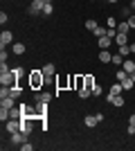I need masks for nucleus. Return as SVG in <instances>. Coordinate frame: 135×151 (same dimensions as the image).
Masks as SVG:
<instances>
[{
  "label": "nucleus",
  "instance_id": "obj_41",
  "mask_svg": "<svg viewBox=\"0 0 135 151\" xmlns=\"http://www.w3.org/2000/svg\"><path fill=\"white\" fill-rule=\"evenodd\" d=\"M131 79H133V81H135V72H131Z\"/></svg>",
  "mask_w": 135,
  "mask_h": 151
},
{
  "label": "nucleus",
  "instance_id": "obj_31",
  "mask_svg": "<svg viewBox=\"0 0 135 151\" xmlns=\"http://www.w3.org/2000/svg\"><path fill=\"white\" fill-rule=\"evenodd\" d=\"M5 97H9V88L2 86V88H0V99H5Z\"/></svg>",
  "mask_w": 135,
  "mask_h": 151
},
{
  "label": "nucleus",
  "instance_id": "obj_12",
  "mask_svg": "<svg viewBox=\"0 0 135 151\" xmlns=\"http://www.w3.org/2000/svg\"><path fill=\"white\" fill-rule=\"evenodd\" d=\"M122 68H124V70H126V72L131 75V72H135V61H133V59H124Z\"/></svg>",
  "mask_w": 135,
  "mask_h": 151
},
{
  "label": "nucleus",
  "instance_id": "obj_4",
  "mask_svg": "<svg viewBox=\"0 0 135 151\" xmlns=\"http://www.w3.org/2000/svg\"><path fill=\"white\" fill-rule=\"evenodd\" d=\"M11 43H14V34L9 29H5L0 34V47H7V45H11Z\"/></svg>",
  "mask_w": 135,
  "mask_h": 151
},
{
  "label": "nucleus",
  "instance_id": "obj_9",
  "mask_svg": "<svg viewBox=\"0 0 135 151\" xmlns=\"http://www.w3.org/2000/svg\"><path fill=\"white\" fill-rule=\"evenodd\" d=\"M84 124L88 126V129H95V126L99 124V122H97V115H86V117H84Z\"/></svg>",
  "mask_w": 135,
  "mask_h": 151
},
{
  "label": "nucleus",
  "instance_id": "obj_32",
  "mask_svg": "<svg viewBox=\"0 0 135 151\" xmlns=\"http://www.w3.org/2000/svg\"><path fill=\"white\" fill-rule=\"evenodd\" d=\"M92 95H95V97H99V95H101V86H99V83H95V86H92Z\"/></svg>",
  "mask_w": 135,
  "mask_h": 151
},
{
  "label": "nucleus",
  "instance_id": "obj_36",
  "mask_svg": "<svg viewBox=\"0 0 135 151\" xmlns=\"http://www.w3.org/2000/svg\"><path fill=\"white\" fill-rule=\"evenodd\" d=\"M11 70H14V75H16V77L23 75V68H11Z\"/></svg>",
  "mask_w": 135,
  "mask_h": 151
},
{
  "label": "nucleus",
  "instance_id": "obj_28",
  "mask_svg": "<svg viewBox=\"0 0 135 151\" xmlns=\"http://www.w3.org/2000/svg\"><path fill=\"white\" fill-rule=\"evenodd\" d=\"M110 63H115V65H122V63H124V57L119 54V52H117V54H113V61H110Z\"/></svg>",
  "mask_w": 135,
  "mask_h": 151
},
{
  "label": "nucleus",
  "instance_id": "obj_37",
  "mask_svg": "<svg viewBox=\"0 0 135 151\" xmlns=\"http://www.w3.org/2000/svg\"><path fill=\"white\" fill-rule=\"evenodd\" d=\"M126 131H129V135H135V126L129 124V129H126Z\"/></svg>",
  "mask_w": 135,
  "mask_h": 151
},
{
  "label": "nucleus",
  "instance_id": "obj_20",
  "mask_svg": "<svg viewBox=\"0 0 135 151\" xmlns=\"http://www.w3.org/2000/svg\"><path fill=\"white\" fill-rule=\"evenodd\" d=\"M20 93H23V88H20V86H11V88H9V97H14V99H18Z\"/></svg>",
  "mask_w": 135,
  "mask_h": 151
},
{
  "label": "nucleus",
  "instance_id": "obj_16",
  "mask_svg": "<svg viewBox=\"0 0 135 151\" xmlns=\"http://www.w3.org/2000/svg\"><path fill=\"white\" fill-rule=\"evenodd\" d=\"M9 120H23V111L20 108H11L9 111Z\"/></svg>",
  "mask_w": 135,
  "mask_h": 151
},
{
  "label": "nucleus",
  "instance_id": "obj_7",
  "mask_svg": "<svg viewBox=\"0 0 135 151\" xmlns=\"http://www.w3.org/2000/svg\"><path fill=\"white\" fill-rule=\"evenodd\" d=\"M43 72H45V77H47V81H50V79H54V72H56L54 63H45V65H43Z\"/></svg>",
  "mask_w": 135,
  "mask_h": 151
},
{
  "label": "nucleus",
  "instance_id": "obj_15",
  "mask_svg": "<svg viewBox=\"0 0 135 151\" xmlns=\"http://www.w3.org/2000/svg\"><path fill=\"white\" fill-rule=\"evenodd\" d=\"M34 99H36V101H47V104H50L52 95L50 93H36V95H34Z\"/></svg>",
  "mask_w": 135,
  "mask_h": 151
},
{
  "label": "nucleus",
  "instance_id": "obj_29",
  "mask_svg": "<svg viewBox=\"0 0 135 151\" xmlns=\"http://www.w3.org/2000/svg\"><path fill=\"white\" fill-rule=\"evenodd\" d=\"M106 34H108V29H104V27H97V29H95V36H97V38L106 36Z\"/></svg>",
  "mask_w": 135,
  "mask_h": 151
},
{
  "label": "nucleus",
  "instance_id": "obj_35",
  "mask_svg": "<svg viewBox=\"0 0 135 151\" xmlns=\"http://www.w3.org/2000/svg\"><path fill=\"white\" fill-rule=\"evenodd\" d=\"M129 25H131V29H135V14H133V16L129 18Z\"/></svg>",
  "mask_w": 135,
  "mask_h": 151
},
{
  "label": "nucleus",
  "instance_id": "obj_26",
  "mask_svg": "<svg viewBox=\"0 0 135 151\" xmlns=\"http://www.w3.org/2000/svg\"><path fill=\"white\" fill-rule=\"evenodd\" d=\"M97 27H99V25H97V20H92V18H88V20H86V29H90V32H95Z\"/></svg>",
  "mask_w": 135,
  "mask_h": 151
},
{
  "label": "nucleus",
  "instance_id": "obj_14",
  "mask_svg": "<svg viewBox=\"0 0 135 151\" xmlns=\"http://www.w3.org/2000/svg\"><path fill=\"white\" fill-rule=\"evenodd\" d=\"M119 83H122L124 90H135V81L131 79V77H126V79H124V81H119Z\"/></svg>",
  "mask_w": 135,
  "mask_h": 151
},
{
  "label": "nucleus",
  "instance_id": "obj_34",
  "mask_svg": "<svg viewBox=\"0 0 135 151\" xmlns=\"http://www.w3.org/2000/svg\"><path fill=\"white\" fill-rule=\"evenodd\" d=\"M7 20H9V16H7V14H5V12H2V14H0V25H5Z\"/></svg>",
  "mask_w": 135,
  "mask_h": 151
},
{
  "label": "nucleus",
  "instance_id": "obj_43",
  "mask_svg": "<svg viewBox=\"0 0 135 151\" xmlns=\"http://www.w3.org/2000/svg\"><path fill=\"white\" fill-rule=\"evenodd\" d=\"M133 14H135V9H133Z\"/></svg>",
  "mask_w": 135,
  "mask_h": 151
},
{
  "label": "nucleus",
  "instance_id": "obj_39",
  "mask_svg": "<svg viewBox=\"0 0 135 151\" xmlns=\"http://www.w3.org/2000/svg\"><path fill=\"white\" fill-rule=\"evenodd\" d=\"M131 52H133V54H135V43H131Z\"/></svg>",
  "mask_w": 135,
  "mask_h": 151
},
{
  "label": "nucleus",
  "instance_id": "obj_10",
  "mask_svg": "<svg viewBox=\"0 0 135 151\" xmlns=\"http://www.w3.org/2000/svg\"><path fill=\"white\" fill-rule=\"evenodd\" d=\"M25 50H27L25 43H14L11 45V54H18V57H20V54H25Z\"/></svg>",
  "mask_w": 135,
  "mask_h": 151
},
{
  "label": "nucleus",
  "instance_id": "obj_18",
  "mask_svg": "<svg viewBox=\"0 0 135 151\" xmlns=\"http://www.w3.org/2000/svg\"><path fill=\"white\" fill-rule=\"evenodd\" d=\"M110 104H113L115 108H122L124 106V97H122V95H115V97L110 99Z\"/></svg>",
  "mask_w": 135,
  "mask_h": 151
},
{
  "label": "nucleus",
  "instance_id": "obj_23",
  "mask_svg": "<svg viewBox=\"0 0 135 151\" xmlns=\"http://www.w3.org/2000/svg\"><path fill=\"white\" fill-rule=\"evenodd\" d=\"M129 29H131L129 20H124V23H119V25H117V32H122V34H129Z\"/></svg>",
  "mask_w": 135,
  "mask_h": 151
},
{
  "label": "nucleus",
  "instance_id": "obj_25",
  "mask_svg": "<svg viewBox=\"0 0 135 151\" xmlns=\"http://www.w3.org/2000/svg\"><path fill=\"white\" fill-rule=\"evenodd\" d=\"M9 111H11V108L0 106V120H2V122H7V120H9Z\"/></svg>",
  "mask_w": 135,
  "mask_h": 151
},
{
  "label": "nucleus",
  "instance_id": "obj_30",
  "mask_svg": "<svg viewBox=\"0 0 135 151\" xmlns=\"http://www.w3.org/2000/svg\"><path fill=\"white\" fill-rule=\"evenodd\" d=\"M7 59H9V52L2 47V50H0V63H7Z\"/></svg>",
  "mask_w": 135,
  "mask_h": 151
},
{
  "label": "nucleus",
  "instance_id": "obj_21",
  "mask_svg": "<svg viewBox=\"0 0 135 151\" xmlns=\"http://www.w3.org/2000/svg\"><path fill=\"white\" fill-rule=\"evenodd\" d=\"M14 97H5V99H0V106H5V108H14Z\"/></svg>",
  "mask_w": 135,
  "mask_h": 151
},
{
  "label": "nucleus",
  "instance_id": "obj_17",
  "mask_svg": "<svg viewBox=\"0 0 135 151\" xmlns=\"http://www.w3.org/2000/svg\"><path fill=\"white\" fill-rule=\"evenodd\" d=\"M126 77H131V75H129V72H126V70L122 68V65H119V70H117V72H115V79H117V81H124Z\"/></svg>",
  "mask_w": 135,
  "mask_h": 151
},
{
  "label": "nucleus",
  "instance_id": "obj_22",
  "mask_svg": "<svg viewBox=\"0 0 135 151\" xmlns=\"http://www.w3.org/2000/svg\"><path fill=\"white\" fill-rule=\"evenodd\" d=\"M95 77H92V75H86V88H88L90 90V93H92V86H95Z\"/></svg>",
  "mask_w": 135,
  "mask_h": 151
},
{
  "label": "nucleus",
  "instance_id": "obj_8",
  "mask_svg": "<svg viewBox=\"0 0 135 151\" xmlns=\"http://www.w3.org/2000/svg\"><path fill=\"white\" fill-rule=\"evenodd\" d=\"M97 41H99V50H108L110 43H113V38H110L108 34H106V36H101V38H97Z\"/></svg>",
  "mask_w": 135,
  "mask_h": 151
},
{
  "label": "nucleus",
  "instance_id": "obj_24",
  "mask_svg": "<svg viewBox=\"0 0 135 151\" xmlns=\"http://www.w3.org/2000/svg\"><path fill=\"white\" fill-rule=\"evenodd\" d=\"M117 25H119V23H117L113 16H108V18H106V27H108V29H117Z\"/></svg>",
  "mask_w": 135,
  "mask_h": 151
},
{
  "label": "nucleus",
  "instance_id": "obj_42",
  "mask_svg": "<svg viewBox=\"0 0 135 151\" xmlns=\"http://www.w3.org/2000/svg\"><path fill=\"white\" fill-rule=\"evenodd\" d=\"M106 2H117V0H106Z\"/></svg>",
  "mask_w": 135,
  "mask_h": 151
},
{
  "label": "nucleus",
  "instance_id": "obj_40",
  "mask_svg": "<svg viewBox=\"0 0 135 151\" xmlns=\"http://www.w3.org/2000/svg\"><path fill=\"white\" fill-rule=\"evenodd\" d=\"M131 9H135V0H131Z\"/></svg>",
  "mask_w": 135,
  "mask_h": 151
},
{
  "label": "nucleus",
  "instance_id": "obj_13",
  "mask_svg": "<svg viewBox=\"0 0 135 151\" xmlns=\"http://www.w3.org/2000/svg\"><path fill=\"white\" fill-rule=\"evenodd\" d=\"M115 43H117V47H119V45H126V43H129V34H122V32H117Z\"/></svg>",
  "mask_w": 135,
  "mask_h": 151
},
{
  "label": "nucleus",
  "instance_id": "obj_1",
  "mask_svg": "<svg viewBox=\"0 0 135 151\" xmlns=\"http://www.w3.org/2000/svg\"><path fill=\"white\" fill-rule=\"evenodd\" d=\"M47 81V77H45V72L43 70H32V72H29V88L32 90H41L43 88V83Z\"/></svg>",
  "mask_w": 135,
  "mask_h": 151
},
{
  "label": "nucleus",
  "instance_id": "obj_5",
  "mask_svg": "<svg viewBox=\"0 0 135 151\" xmlns=\"http://www.w3.org/2000/svg\"><path fill=\"white\" fill-rule=\"evenodd\" d=\"M122 93H124L122 83H119V81H117V83H113V86H110V93L106 95V101H108V104H110V99H113L115 95H122Z\"/></svg>",
  "mask_w": 135,
  "mask_h": 151
},
{
  "label": "nucleus",
  "instance_id": "obj_27",
  "mask_svg": "<svg viewBox=\"0 0 135 151\" xmlns=\"http://www.w3.org/2000/svg\"><path fill=\"white\" fill-rule=\"evenodd\" d=\"M77 95H79V99H88V97H90L92 93H90L88 88H81V90H77Z\"/></svg>",
  "mask_w": 135,
  "mask_h": 151
},
{
  "label": "nucleus",
  "instance_id": "obj_19",
  "mask_svg": "<svg viewBox=\"0 0 135 151\" xmlns=\"http://www.w3.org/2000/svg\"><path fill=\"white\" fill-rule=\"evenodd\" d=\"M117 52H119V54H122L124 59H126V57H131V43H126V45H119V50H117Z\"/></svg>",
  "mask_w": 135,
  "mask_h": 151
},
{
  "label": "nucleus",
  "instance_id": "obj_33",
  "mask_svg": "<svg viewBox=\"0 0 135 151\" xmlns=\"http://www.w3.org/2000/svg\"><path fill=\"white\" fill-rule=\"evenodd\" d=\"M20 149H23V151H32L34 147H32V145H29V142H27V140H25V142H23V145H20Z\"/></svg>",
  "mask_w": 135,
  "mask_h": 151
},
{
  "label": "nucleus",
  "instance_id": "obj_2",
  "mask_svg": "<svg viewBox=\"0 0 135 151\" xmlns=\"http://www.w3.org/2000/svg\"><path fill=\"white\" fill-rule=\"evenodd\" d=\"M0 83L11 88V86H18V77L14 75V70H7V72H0Z\"/></svg>",
  "mask_w": 135,
  "mask_h": 151
},
{
  "label": "nucleus",
  "instance_id": "obj_11",
  "mask_svg": "<svg viewBox=\"0 0 135 151\" xmlns=\"http://www.w3.org/2000/svg\"><path fill=\"white\" fill-rule=\"evenodd\" d=\"M99 61H101V63H110V61H113V52L101 50V52H99Z\"/></svg>",
  "mask_w": 135,
  "mask_h": 151
},
{
  "label": "nucleus",
  "instance_id": "obj_6",
  "mask_svg": "<svg viewBox=\"0 0 135 151\" xmlns=\"http://www.w3.org/2000/svg\"><path fill=\"white\" fill-rule=\"evenodd\" d=\"M5 129H7V133L11 135V133H16V131H20V120H7L5 122Z\"/></svg>",
  "mask_w": 135,
  "mask_h": 151
},
{
  "label": "nucleus",
  "instance_id": "obj_3",
  "mask_svg": "<svg viewBox=\"0 0 135 151\" xmlns=\"http://www.w3.org/2000/svg\"><path fill=\"white\" fill-rule=\"evenodd\" d=\"M43 7H45V0H32L29 7H27V14L29 16H39V14H43Z\"/></svg>",
  "mask_w": 135,
  "mask_h": 151
},
{
  "label": "nucleus",
  "instance_id": "obj_38",
  "mask_svg": "<svg viewBox=\"0 0 135 151\" xmlns=\"http://www.w3.org/2000/svg\"><path fill=\"white\" fill-rule=\"evenodd\" d=\"M129 124H133V126H135V113H133V115L129 117Z\"/></svg>",
  "mask_w": 135,
  "mask_h": 151
}]
</instances>
